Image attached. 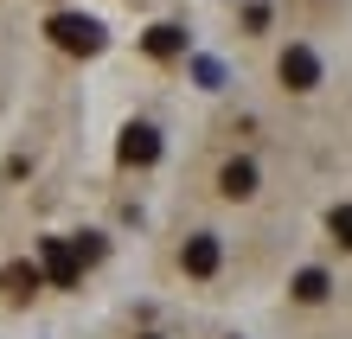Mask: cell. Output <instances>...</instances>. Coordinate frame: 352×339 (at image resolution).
Segmentation results:
<instances>
[{"instance_id": "3", "label": "cell", "mask_w": 352, "mask_h": 339, "mask_svg": "<svg viewBox=\"0 0 352 339\" xmlns=\"http://www.w3.org/2000/svg\"><path fill=\"white\" fill-rule=\"evenodd\" d=\"M116 154H122V166H154L160 160V129H154V122H129Z\"/></svg>"}, {"instance_id": "10", "label": "cell", "mask_w": 352, "mask_h": 339, "mask_svg": "<svg viewBox=\"0 0 352 339\" xmlns=\"http://www.w3.org/2000/svg\"><path fill=\"white\" fill-rule=\"evenodd\" d=\"M327 224H333V243H340V250H352V205H340Z\"/></svg>"}, {"instance_id": "7", "label": "cell", "mask_w": 352, "mask_h": 339, "mask_svg": "<svg viewBox=\"0 0 352 339\" xmlns=\"http://www.w3.org/2000/svg\"><path fill=\"white\" fill-rule=\"evenodd\" d=\"M141 52H148V58H179L186 52V32L179 26H154L148 39H141Z\"/></svg>"}, {"instance_id": "8", "label": "cell", "mask_w": 352, "mask_h": 339, "mask_svg": "<svg viewBox=\"0 0 352 339\" xmlns=\"http://www.w3.org/2000/svg\"><path fill=\"white\" fill-rule=\"evenodd\" d=\"M0 288L19 301V294H32V288H38V269H32V263H7V269H0Z\"/></svg>"}, {"instance_id": "11", "label": "cell", "mask_w": 352, "mask_h": 339, "mask_svg": "<svg viewBox=\"0 0 352 339\" xmlns=\"http://www.w3.org/2000/svg\"><path fill=\"white\" fill-rule=\"evenodd\" d=\"M192 77H199V83H205V90H218V83H224V71H218V65H212V58H199V65H192Z\"/></svg>"}, {"instance_id": "9", "label": "cell", "mask_w": 352, "mask_h": 339, "mask_svg": "<svg viewBox=\"0 0 352 339\" xmlns=\"http://www.w3.org/2000/svg\"><path fill=\"white\" fill-rule=\"evenodd\" d=\"M327 288H333V282H327V269H301L295 275V301H327Z\"/></svg>"}, {"instance_id": "5", "label": "cell", "mask_w": 352, "mask_h": 339, "mask_svg": "<svg viewBox=\"0 0 352 339\" xmlns=\"http://www.w3.org/2000/svg\"><path fill=\"white\" fill-rule=\"evenodd\" d=\"M179 263H186V275H218V237L212 230H199V237H186V250H179Z\"/></svg>"}, {"instance_id": "2", "label": "cell", "mask_w": 352, "mask_h": 339, "mask_svg": "<svg viewBox=\"0 0 352 339\" xmlns=\"http://www.w3.org/2000/svg\"><path fill=\"white\" fill-rule=\"evenodd\" d=\"M38 263H45L52 288H77V275H84V256H77V243H65V237H45V243H38Z\"/></svg>"}, {"instance_id": "4", "label": "cell", "mask_w": 352, "mask_h": 339, "mask_svg": "<svg viewBox=\"0 0 352 339\" xmlns=\"http://www.w3.org/2000/svg\"><path fill=\"white\" fill-rule=\"evenodd\" d=\"M282 83H288V90H314V83H320V58L307 45H288L282 52Z\"/></svg>"}, {"instance_id": "1", "label": "cell", "mask_w": 352, "mask_h": 339, "mask_svg": "<svg viewBox=\"0 0 352 339\" xmlns=\"http://www.w3.org/2000/svg\"><path fill=\"white\" fill-rule=\"evenodd\" d=\"M52 45H65V52H102V26H96V19H84V13H52Z\"/></svg>"}, {"instance_id": "6", "label": "cell", "mask_w": 352, "mask_h": 339, "mask_svg": "<svg viewBox=\"0 0 352 339\" xmlns=\"http://www.w3.org/2000/svg\"><path fill=\"white\" fill-rule=\"evenodd\" d=\"M218 193H224V199H250V193H256V160H243V154H237V160H224Z\"/></svg>"}]
</instances>
